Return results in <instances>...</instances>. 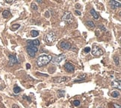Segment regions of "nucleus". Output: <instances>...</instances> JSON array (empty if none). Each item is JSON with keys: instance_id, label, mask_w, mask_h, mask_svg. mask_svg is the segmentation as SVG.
<instances>
[{"instance_id": "1", "label": "nucleus", "mask_w": 121, "mask_h": 108, "mask_svg": "<svg viewBox=\"0 0 121 108\" xmlns=\"http://www.w3.org/2000/svg\"><path fill=\"white\" fill-rule=\"evenodd\" d=\"M52 56L50 55H46V54H43L40 56L37 59V64L39 67H42L44 66V65L49 64L51 60H52Z\"/></svg>"}, {"instance_id": "2", "label": "nucleus", "mask_w": 121, "mask_h": 108, "mask_svg": "<svg viewBox=\"0 0 121 108\" xmlns=\"http://www.w3.org/2000/svg\"><path fill=\"white\" fill-rule=\"evenodd\" d=\"M56 35L54 32H50L47 33L44 37V41L47 44H52L56 40Z\"/></svg>"}, {"instance_id": "3", "label": "nucleus", "mask_w": 121, "mask_h": 108, "mask_svg": "<svg viewBox=\"0 0 121 108\" xmlns=\"http://www.w3.org/2000/svg\"><path fill=\"white\" fill-rule=\"evenodd\" d=\"M62 20L65 21L67 23H68V24H71L74 20V17L71 14V12L67 11L64 14V15L62 17Z\"/></svg>"}, {"instance_id": "4", "label": "nucleus", "mask_w": 121, "mask_h": 108, "mask_svg": "<svg viewBox=\"0 0 121 108\" xmlns=\"http://www.w3.org/2000/svg\"><path fill=\"white\" fill-rule=\"evenodd\" d=\"M92 54L95 56H99L103 54V50H102L97 45H93V48L91 51Z\"/></svg>"}, {"instance_id": "5", "label": "nucleus", "mask_w": 121, "mask_h": 108, "mask_svg": "<svg viewBox=\"0 0 121 108\" xmlns=\"http://www.w3.org/2000/svg\"><path fill=\"white\" fill-rule=\"evenodd\" d=\"M70 80V77H55L53 78V82L54 83H63V82H66Z\"/></svg>"}, {"instance_id": "6", "label": "nucleus", "mask_w": 121, "mask_h": 108, "mask_svg": "<svg viewBox=\"0 0 121 108\" xmlns=\"http://www.w3.org/2000/svg\"><path fill=\"white\" fill-rule=\"evenodd\" d=\"M65 59H66V55L65 54H60L58 55V56H55V57L53 59V62L55 63H57V64H59L64 61Z\"/></svg>"}, {"instance_id": "7", "label": "nucleus", "mask_w": 121, "mask_h": 108, "mask_svg": "<svg viewBox=\"0 0 121 108\" xmlns=\"http://www.w3.org/2000/svg\"><path fill=\"white\" fill-rule=\"evenodd\" d=\"M64 68L67 72H74V71H75V67H74V65L69 62H67L64 65Z\"/></svg>"}, {"instance_id": "8", "label": "nucleus", "mask_w": 121, "mask_h": 108, "mask_svg": "<svg viewBox=\"0 0 121 108\" xmlns=\"http://www.w3.org/2000/svg\"><path fill=\"white\" fill-rule=\"evenodd\" d=\"M111 86L113 88L117 89H121V81L120 80H114L111 83Z\"/></svg>"}, {"instance_id": "9", "label": "nucleus", "mask_w": 121, "mask_h": 108, "mask_svg": "<svg viewBox=\"0 0 121 108\" xmlns=\"http://www.w3.org/2000/svg\"><path fill=\"white\" fill-rule=\"evenodd\" d=\"M9 65H15L17 63H18V60H17V56H14V55H10L9 56Z\"/></svg>"}, {"instance_id": "10", "label": "nucleus", "mask_w": 121, "mask_h": 108, "mask_svg": "<svg viewBox=\"0 0 121 108\" xmlns=\"http://www.w3.org/2000/svg\"><path fill=\"white\" fill-rule=\"evenodd\" d=\"M27 44L28 45H31V46H35L38 47V46H40V42L38 39H35V40H28L27 41Z\"/></svg>"}, {"instance_id": "11", "label": "nucleus", "mask_w": 121, "mask_h": 108, "mask_svg": "<svg viewBox=\"0 0 121 108\" xmlns=\"http://www.w3.org/2000/svg\"><path fill=\"white\" fill-rule=\"evenodd\" d=\"M60 47L63 50H69V49L71 48V44L69 43V42L63 41V42H61V43H60Z\"/></svg>"}, {"instance_id": "12", "label": "nucleus", "mask_w": 121, "mask_h": 108, "mask_svg": "<svg viewBox=\"0 0 121 108\" xmlns=\"http://www.w3.org/2000/svg\"><path fill=\"white\" fill-rule=\"evenodd\" d=\"M109 4L111 5V8L112 9H116L120 6V2L117 1H110Z\"/></svg>"}, {"instance_id": "13", "label": "nucleus", "mask_w": 121, "mask_h": 108, "mask_svg": "<svg viewBox=\"0 0 121 108\" xmlns=\"http://www.w3.org/2000/svg\"><path fill=\"white\" fill-rule=\"evenodd\" d=\"M90 13H91V14L93 17H94V18L96 19V20H98V19H99V15H98V14H97V13L96 12V11L94 10V8L91 9Z\"/></svg>"}, {"instance_id": "14", "label": "nucleus", "mask_w": 121, "mask_h": 108, "mask_svg": "<svg viewBox=\"0 0 121 108\" xmlns=\"http://www.w3.org/2000/svg\"><path fill=\"white\" fill-rule=\"evenodd\" d=\"M28 49H29L31 50H32L33 52H35V53L38 51V47H35V46H31V45H28L27 47Z\"/></svg>"}, {"instance_id": "15", "label": "nucleus", "mask_w": 121, "mask_h": 108, "mask_svg": "<svg viewBox=\"0 0 121 108\" xmlns=\"http://www.w3.org/2000/svg\"><path fill=\"white\" fill-rule=\"evenodd\" d=\"M10 15H11V12L9 11H8V10L4 11L3 13H2V17L4 18H8Z\"/></svg>"}, {"instance_id": "16", "label": "nucleus", "mask_w": 121, "mask_h": 108, "mask_svg": "<svg viewBox=\"0 0 121 108\" xmlns=\"http://www.w3.org/2000/svg\"><path fill=\"white\" fill-rule=\"evenodd\" d=\"M21 91H22L21 88H20V87H19L18 86H14V88H13V92H14L15 94L20 93Z\"/></svg>"}, {"instance_id": "17", "label": "nucleus", "mask_w": 121, "mask_h": 108, "mask_svg": "<svg viewBox=\"0 0 121 108\" xmlns=\"http://www.w3.org/2000/svg\"><path fill=\"white\" fill-rule=\"evenodd\" d=\"M31 35L32 37H38L39 35V32L36 30H32L31 31Z\"/></svg>"}, {"instance_id": "18", "label": "nucleus", "mask_w": 121, "mask_h": 108, "mask_svg": "<svg viewBox=\"0 0 121 108\" xmlns=\"http://www.w3.org/2000/svg\"><path fill=\"white\" fill-rule=\"evenodd\" d=\"M26 50H27L28 53H29V55L31 56V57H35V52H33L32 50H29V49H28V48H26Z\"/></svg>"}, {"instance_id": "19", "label": "nucleus", "mask_w": 121, "mask_h": 108, "mask_svg": "<svg viewBox=\"0 0 121 108\" xmlns=\"http://www.w3.org/2000/svg\"><path fill=\"white\" fill-rule=\"evenodd\" d=\"M86 25H87V26H89V27H91V28H93V27H94V26H95L94 23L93 22V21H91V20L86 22Z\"/></svg>"}, {"instance_id": "20", "label": "nucleus", "mask_w": 121, "mask_h": 108, "mask_svg": "<svg viewBox=\"0 0 121 108\" xmlns=\"http://www.w3.org/2000/svg\"><path fill=\"white\" fill-rule=\"evenodd\" d=\"M114 62H115V65H119V64H120V59H119V57L118 56H114Z\"/></svg>"}, {"instance_id": "21", "label": "nucleus", "mask_w": 121, "mask_h": 108, "mask_svg": "<svg viewBox=\"0 0 121 108\" xmlns=\"http://www.w3.org/2000/svg\"><path fill=\"white\" fill-rule=\"evenodd\" d=\"M119 95H120V93L117 91H114L112 93H111V96L114 97V98H118Z\"/></svg>"}, {"instance_id": "22", "label": "nucleus", "mask_w": 121, "mask_h": 108, "mask_svg": "<svg viewBox=\"0 0 121 108\" xmlns=\"http://www.w3.org/2000/svg\"><path fill=\"white\" fill-rule=\"evenodd\" d=\"M80 104H81V102H80V101H78V100H75L73 101V104H74V106H76V107H78L80 105Z\"/></svg>"}, {"instance_id": "23", "label": "nucleus", "mask_w": 121, "mask_h": 108, "mask_svg": "<svg viewBox=\"0 0 121 108\" xmlns=\"http://www.w3.org/2000/svg\"><path fill=\"white\" fill-rule=\"evenodd\" d=\"M58 95H59V97H64V94H65V91H64V90H60V91H58Z\"/></svg>"}, {"instance_id": "24", "label": "nucleus", "mask_w": 121, "mask_h": 108, "mask_svg": "<svg viewBox=\"0 0 121 108\" xmlns=\"http://www.w3.org/2000/svg\"><path fill=\"white\" fill-rule=\"evenodd\" d=\"M20 25L19 24H14V25H13L12 26H11V29H13V30H14V29H17L18 28H20Z\"/></svg>"}, {"instance_id": "25", "label": "nucleus", "mask_w": 121, "mask_h": 108, "mask_svg": "<svg viewBox=\"0 0 121 108\" xmlns=\"http://www.w3.org/2000/svg\"><path fill=\"white\" fill-rule=\"evenodd\" d=\"M84 51H85V53H87L91 51V48L89 47H85V49H84Z\"/></svg>"}, {"instance_id": "26", "label": "nucleus", "mask_w": 121, "mask_h": 108, "mask_svg": "<svg viewBox=\"0 0 121 108\" xmlns=\"http://www.w3.org/2000/svg\"><path fill=\"white\" fill-rule=\"evenodd\" d=\"M31 8L32 9H34V10H38V7H37V5L35 3H31Z\"/></svg>"}, {"instance_id": "27", "label": "nucleus", "mask_w": 121, "mask_h": 108, "mask_svg": "<svg viewBox=\"0 0 121 108\" xmlns=\"http://www.w3.org/2000/svg\"><path fill=\"white\" fill-rule=\"evenodd\" d=\"M37 74L39 75V76H43V77H49L48 74H41V73H39V72H37Z\"/></svg>"}, {"instance_id": "28", "label": "nucleus", "mask_w": 121, "mask_h": 108, "mask_svg": "<svg viewBox=\"0 0 121 108\" xmlns=\"http://www.w3.org/2000/svg\"><path fill=\"white\" fill-rule=\"evenodd\" d=\"M113 105H114V108H121L120 105V104H116V103H114Z\"/></svg>"}, {"instance_id": "29", "label": "nucleus", "mask_w": 121, "mask_h": 108, "mask_svg": "<svg viewBox=\"0 0 121 108\" xmlns=\"http://www.w3.org/2000/svg\"><path fill=\"white\" fill-rule=\"evenodd\" d=\"M5 2H6L7 3L11 4V3H13V0H5Z\"/></svg>"}, {"instance_id": "30", "label": "nucleus", "mask_w": 121, "mask_h": 108, "mask_svg": "<svg viewBox=\"0 0 121 108\" xmlns=\"http://www.w3.org/2000/svg\"><path fill=\"white\" fill-rule=\"evenodd\" d=\"M76 14L78 15V16H80V15L82 14V13H81L79 11H77V10H76Z\"/></svg>"}, {"instance_id": "31", "label": "nucleus", "mask_w": 121, "mask_h": 108, "mask_svg": "<svg viewBox=\"0 0 121 108\" xmlns=\"http://www.w3.org/2000/svg\"><path fill=\"white\" fill-rule=\"evenodd\" d=\"M12 108H20V107H19V106L17 105V104H13Z\"/></svg>"}, {"instance_id": "32", "label": "nucleus", "mask_w": 121, "mask_h": 108, "mask_svg": "<svg viewBox=\"0 0 121 108\" xmlns=\"http://www.w3.org/2000/svg\"><path fill=\"white\" fill-rule=\"evenodd\" d=\"M31 68V65L30 64H26V68L27 69H29Z\"/></svg>"}, {"instance_id": "33", "label": "nucleus", "mask_w": 121, "mask_h": 108, "mask_svg": "<svg viewBox=\"0 0 121 108\" xmlns=\"http://www.w3.org/2000/svg\"><path fill=\"white\" fill-rule=\"evenodd\" d=\"M100 28H101V29H102V30H103V31H106V29H105V28L103 26H100Z\"/></svg>"}, {"instance_id": "34", "label": "nucleus", "mask_w": 121, "mask_h": 108, "mask_svg": "<svg viewBox=\"0 0 121 108\" xmlns=\"http://www.w3.org/2000/svg\"><path fill=\"white\" fill-rule=\"evenodd\" d=\"M36 1L38 2H39V3H42V2H43V1H42V0H36Z\"/></svg>"}, {"instance_id": "35", "label": "nucleus", "mask_w": 121, "mask_h": 108, "mask_svg": "<svg viewBox=\"0 0 121 108\" xmlns=\"http://www.w3.org/2000/svg\"><path fill=\"white\" fill-rule=\"evenodd\" d=\"M76 6V8H81V7H80V5H78V4H77Z\"/></svg>"}, {"instance_id": "36", "label": "nucleus", "mask_w": 121, "mask_h": 108, "mask_svg": "<svg viewBox=\"0 0 121 108\" xmlns=\"http://www.w3.org/2000/svg\"><path fill=\"white\" fill-rule=\"evenodd\" d=\"M98 108H102V107H98Z\"/></svg>"}]
</instances>
